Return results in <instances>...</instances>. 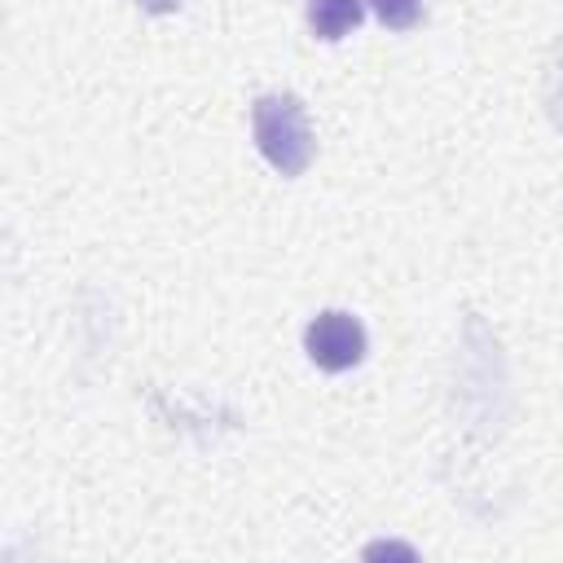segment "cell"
I'll list each match as a JSON object with an SVG mask.
<instances>
[{
	"mask_svg": "<svg viewBox=\"0 0 563 563\" xmlns=\"http://www.w3.org/2000/svg\"><path fill=\"white\" fill-rule=\"evenodd\" d=\"M369 9L391 31H409L422 22V0H369Z\"/></svg>",
	"mask_w": 563,
	"mask_h": 563,
	"instance_id": "4",
	"label": "cell"
},
{
	"mask_svg": "<svg viewBox=\"0 0 563 563\" xmlns=\"http://www.w3.org/2000/svg\"><path fill=\"white\" fill-rule=\"evenodd\" d=\"M136 9H145V13H154V18H163V13H176L180 9V0H132Z\"/></svg>",
	"mask_w": 563,
	"mask_h": 563,
	"instance_id": "6",
	"label": "cell"
},
{
	"mask_svg": "<svg viewBox=\"0 0 563 563\" xmlns=\"http://www.w3.org/2000/svg\"><path fill=\"white\" fill-rule=\"evenodd\" d=\"M365 13V0H308V26L317 40H343L356 31Z\"/></svg>",
	"mask_w": 563,
	"mask_h": 563,
	"instance_id": "3",
	"label": "cell"
},
{
	"mask_svg": "<svg viewBox=\"0 0 563 563\" xmlns=\"http://www.w3.org/2000/svg\"><path fill=\"white\" fill-rule=\"evenodd\" d=\"M550 114H554V123L563 128V57H559V66H554V75H550Z\"/></svg>",
	"mask_w": 563,
	"mask_h": 563,
	"instance_id": "5",
	"label": "cell"
},
{
	"mask_svg": "<svg viewBox=\"0 0 563 563\" xmlns=\"http://www.w3.org/2000/svg\"><path fill=\"white\" fill-rule=\"evenodd\" d=\"M251 136L255 150L264 154V163L282 176H303L312 163V128H308V110L295 92H264L251 106Z\"/></svg>",
	"mask_w": 563,
	"mask_h": 563,
	"instance_id": "1",
	"label": "cell"
},
{
	"mask_svg": "<svg viewBox=\"0 0 563 563\" xmlns=\"http://www.w3.org/2000/svg\"><path fill=\"white\" fill-rule=\"evenodd\" d=\"M365 347H369L365 325H361L352 312H339V308L317 312V317L308 321V330H303V352H308V361H312L317 369H325V374H343V369L361 365V361H365Z\"/></svg>",
	"mask_w": 563,
	"mask_h": 563,
	"instance_id": "2",
	"label": "cell"
}]
</instances>
